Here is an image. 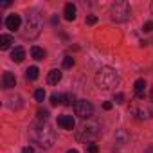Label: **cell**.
I'll list each match as a JSON object with an SVG mask.
<instances>
[{
  "label": "cell",
  "instance_id": "ba28073f",
  "mask_svg": "<svg viewBox=\"0 0 153 153\" xmlns=\"http://www.w3.org/2000/svg\"><path fill=\"white\" fill-rule=\"evenodd\" d=\"M58 126H61L63 130H74L76 128V121L72 115H59L58 117Z\"/></svg>",
  "mask_w": 153,
  "mask_h": 153
},
{
  "label": "cell",
  "instance_id": "277c9868",
  "mask_svg": "<svg viewBox=\"0 0 153 153\" xmlns=\"http://www.w3.org/2000/svg\"><path fill=\"white\" fill-rule=\"evenodd\" d=\"M110 16L114 22H126L130 20L131 16V7L128 2H124V0H117V2L112 4L110 7Z\"/></svg>",
  "mask_w": 153,
  "mask_h": 153
},
{
  "label": "cell",
  "instance_id": "5b68a950",
  "mask_svg": "<svg viewBox=\"0 0 153 153\" xmlns=\"http://www.w3.org/2000/svg\"><path fill=\"white\" fill-rule=\"evenodd\" d=\"M130 112L135 115V119L144 121V119L153 117V105L148 103L146 99H139V101H133V103H131Z\"/></svg>",
  "mask_w": 153,
  "mask_h": 153
},
{
  "label": "cell",
  "instance_id": "6da1fadb",
  "mask_svg": "<svg viewBox=\"0 0 153 153\" xmlns=\"http://www.w3.org/2000/svg\"><path fill=\"white\" fill-rule=\"evenodd\" d=\"M34 140L42 146V148H51L56 140V133L52 130V126L47 123V121H38L36 124H33V130H31Z\"/></svg>",
  "mask_w": 153,
  "mask_h": 153
},
{
  "label": "cell",
  "instance_id": "4fadbf2b",
  "mask_svg": "<svg viewBox=\"0 0 153 153\" xmlns=\"http://www.w3.org/2000/svg\"><path fill=\"white\" fill-rule=\"evenodd\" d=\"M11 59L16 61V63H22L25 59V49L24 47H15L13 52H11Z\"/></svg>",
  "mask_w": 153,
  "mask_h": 153
},
{
  "label": "cell",
  "instance_id": "d6a6232c",
  "mask_svg": "<svg viewBox=\"0 0 153 153\" xmlns=\"http://www.w3.org/2000/svg\"><path fill=\"white\" fill-rule=\"evenodd\" d=\"M144 153H153V148H148V149H146Z\"/></svg>",
  "mask_w": 153,
  "mask_h": 153
},
{
  "label": "cell",
  "instance_id": "4dcf8cb0",
  "mask_svg": "<svg viewBox=\"0 0 153 153\" xmlns=\"http://www.w3.org/2000/svg\"><path fill=\"white\" fill-rule=\"evenodd\" d=\"M51 24H52V25H58V24H59V18H58V16H52V18H51Z\"/></svg>",
  "mask_w": 153,
  "mask_h": 153
},
{
  "label": "cell",
  "instance_id": "1f68e13d",
  "mask_svg": "<svg viewBox=\"0 0 153 153\" xmlns=\"http://www.w3.org/2000/svg\"><path fill=\"white\" fill-rule=\"evenodd\" d=\"M67 153H79V151H78V149H68Z\"/></svg>",
  "mask_w": 153,
  "mask_h": 153
},
{
  "label": "cell",
  "instance_id": "8992f818",
  "mask_svg": "<svg viewBox=\"0 0 153 153\" xmlns=\"http://www.w3.org/2000/svg\"><path fill=\"white\" fill-rule=\"evenodd\" d=\"M99 124L96 123V121H87V123H83L81 126H79V130L76 131V137H78V140H92L94 137H97L99 135Z\"/></svg>",
  "mask_w": 153,
  "mask_h": 153
},
{
  "label": "cell",
  "instance_id": "7402d4cb",
  "mask_svg": "<svg viewBox=\"0 0 153 153\" xmlns=\"http://www.w3.org/2000/svg\"><path fill=\"white\" fill-rule=\"evenodd\" d=\"M51 105H52V106L61 105V94H52V96H51Z\"/></svg>",
  "mask_w": 153,
  "mask_h": 153
},
{
  "label": "cell",
  "instance_id": "603a6c76",
  "mask_svg": "<svg viewBox=\"0 0 153 153\" xmlns=\"http://www.w3.org/2000/svg\"><path fill=\"white\" fill-rule=\"evenodd\" d=\"M9 101H11V103H9V106H11V108H20V106H22L20 97H18V96H16V97H11Z\"/></svg>",
  "mask_w": 153,
  "mask_h": 153
},
{
  "label": "cell",
  "instance_id": "2e32d148",
  "mask_svg": "<svg viewBox=\"0 0 153 153\" xmlns=\"http://www.w3.org/2000/svg\"><path fill=\"white\" fill-rule=\"evenodd\" d=\"M11 45H13V38L9 34H2V36H0V49H2V51H7Z\"/></svg>",
  "mask_w": 153,
  "mask_h": 153
},
{
  "label": "cell",
  "instance_id": "7c38bea8",
  "mask_svg": "<svg viewBox=\"0 0 153 153\" xmlns=\"http://www.w3.org/2000/svg\"><path fill=\"white\" fill-rule=\"evenodd\" d=\"M63 15H65V20H67V22H72V20H76V6H74L72 2L65 4Z\"/></svg>",
  "mask_w": 153,
  "mask_h": 153
},
{
  "label": "cell",
  "instance_id": "52a82bcc",
  "mask_svg": "<svg viewBox=\"0 0 153 153\" xmlns=\"http://www.w3.org/2000/svg\"><path fill=\"white\" fill-rule=\"evenodd\" d=\"M74 112H76V115H78V117L88 121L94 115V106L88 101H78V103H76V106H74Z\"/></svg>",
  "mask_w": 153,
  "mask_h": 153
},
{
  "label": "cell",
  "instance_id": "5bb4252c",
  "mask_svg": "<svg viewBox=\"0 0 153 153\" xmlns=\"http://www.w3.org/2000/svg\"><path fill=\"white\" fill-rule=\"evenodd\" d=\"M128 140H130V135H128L126 130H117L115 131V144L117 146H124Z\"/></svg>",
  "mask_w": 153,
  "mask_h": 153
},
{
  "label": "cell",
  "instance_id": "8fae6325",
  "mask_svg": "<svg viewBox=\"0 0 153 153\" xmlns=\"http://www.w3.org/2000/svg\"><path fill=\"white\" fill-rule=\"evenodd\" d=\"M61 70H58V68H54V70H51L49 74H47V83L49 85H58L59 81H61Z\"/></svg>",
  "mask_w": 153,
  "mask_h": 153
},
{
  "label": "cell",
  "instance_id": "e0dca14e",
  "mask_svg": "<svg viewBox=\"0 0 153 153\" xmlns=\"http://www.w3.org/2000/svg\"><path fill=\"white\" fill-rule=\"evenodd\" d=\"M38 72H40V70H38V67H29V68L25 70V78H27V79H31V81H34V79H38V76H40Z\"/></svg>",
  "mask_w": 153,
  "mask_h": 153
},
{
  "label": "cell",
  "instance_id": "e575fe53",
  "mask_svg": "<svg viewBox=\"0 0 153 153\" xmlns=\"http://www.w3.org/2000/svg\"><path fill=\"white\" fill-rule=\"evenodd\" d=\"M151 13H153V2H151Z\"/></svg>",
  "mask_w": 153,
  "mask_h": 153
},
{
  "label": "cell",
  "instance_id": "9a60e30c",
  "mask_svg": "<svg viewBox=\"0 0 153 153\" xmlns=\"http://www.w3.org/2000/svg\"><path fill=\"white\" fill-rule=\"evenodd\" d=\"M144 87H146V81H144V79H137L135 85H133L135 96H137L139 99H144Z\"/></svg>",
  "mask_w": 153,
  "mask_h": 153
},
{
  "label": "cell",
  "instance_id": "83f0119b",
  "mask_svg": "<svg viewBox=\"0 0 153 153\" xmlns=\"http://www.w3.org/2000/svg\"><path fill=\"white\" fill-rule=\"evenodd\" d=\"M114 101H115V103H124V94H115Z\"/></svg>",
  "mask_w": 153,
  "mask_h": 153
},
{
  "label": "cell",
  "instance_id": "cb8c5ba5",
  "mask_svg": "<svg viewBox=\"0 0 153 153\" xmlns=\"http://www.w3.org/2000/svg\"><path fill=\"white\" fill-rule=\"evenodd\" d=\"M97 151H99L97 144H94V142H87V153H97Z\"/></svg>",
  "mask_w": 153,
  "mask_h": 153
},
{
  "label": "cell",
  "instance_id": "44dd1931",
  "mask_svg": "<svg viewBox=\"0 0 153 153\" xmlns=\"http://www.w3.org/2000/svg\"><path fill=\"white\" fill-rule=\"evenodd\" d=\"M74 67V58L72 56H65L63 58V68H72Z\"/></svg>",
  "mask_w": 153,
  "mask_h": 153
},
{
  "label": "cell",
  "instance_id": "9c48e42d",
  "mask_svg": "<svg viewBox=\"0 0 153 153\" xmlns=\"http://www.w3.org/2000/svg\"><path fill=\"white\" fill-rule=\"evenodd\" d=\"M4 24H6L7 29L16 31V29H20V25H22V18H20V15H9Z\"/></svg>",
  "mask_w": 153,
  "mask_h": 153
},
{
  "label": "cell",
  "instance_id": "484cf974",
  "mask_svg": "<svg viewBox=\"0 0 153 153\" xmlns=\"http://www.w3.org/2000/svg\"><path fill=\"white\" fill-rule=\"evenodd\" d=\"M87 24H88V25H96V24H97V16H96V15H88V16H87Z\"/></svg>",
  "mask_w": 153,
  "mask_h": 153
},
{
  "label": "cell",
  "instance_id": "d6986e66",
  "mask_svg": "<svg viewBox=\"0 0 153 153\" xmlns=\"http://www.w3.org/2000/svg\"><path fill=\"white\" fill-rule=\"evenodd\" d=\"M61 105H67V106L76 105V97L70 96V94H61Z\"/></svg>",
  "mask_w": 153,
  "mask_h": 153
},
{
  "label": "cell",
  "instance_id": "7a4b0ae2",
  "mask_svg": "<svg viewBox=\"0 0 153 153\" xmlns=\"http://www.w3.org/2000/svg\"><path fill=\"white\" fill-rule=\"evenodd\" d=\"M96 83L101 90H112L119 85V76L112 67H101L96 74Z\"/></svg>",
  "mask_w": 153,
  "mask_h": 153
},
{
  "label": "cell",
  "instance_id": "ffe728a7",
  "mask_svg": "<svg viewBox=\"0 0 153 153\" xmlns=\"http://www.w3.org/2000/svg\"><path fill=\"white\" fill-rule=\"evenodd\" d=\"M34 99H36L38 103H42V101L45 99V90H43V88H36V90H34Z\"/></svg>",
  "mask_w": 153,
  "mask_h": 153
},
{
  "label": "cell",
  "instance_id": "3957f363",
  "mask_svg": "<svg viewBox=\"0 0 153 153\" xmlns=\"http://www.w3.org/2000/svg\"><path fill=\"white\" fill-rule=\"evenodd\" d=\"M42 33V22H40V15L36 13H29L25 16V24H24V38H29V40H34L38 38Z\"/></svg>",
  "mask_w": 153,
  "mask_h": 153
},
{
  "label": "cell",
  "instance_id": "f1b7e54d",
  "mask_svg": "<svg viewBox=\"0 0 153 153\" xmlns=\"http://www.w3.org/2000/svg\"><path fill=\"white\" fill-rule=\"evenodd\" d=\"M22 153H34V149H33V146H25L22 149Z\"/></svg>",
  "mask_w": 153,
  "mask_h": 153
},
{
  "label": "cell",
  "instance_id": "f546056e",
  "mask_svg": "<svg viewBox=\"0 0 153 153\" xmlns=\"http://www.w3.org/2000/svg\"><path fill=\"white\" fill-rule=\"evenodd\" d=\"M112 106H114V105H112L110 101H106V103H103V108H105V110H112Z\"/></svg>",
  "mask_w": 153,
  "mask_h": 153
},
{
  "label": "cell",
  "instance_id": "30bf717a",
  "mask_svg": "<svg viewBox=\"0 0 153 153\" xmlns=\"http://www.w3.org/2000/svg\"><path fill=\"white\" fill-rule=\"evenodd\" d=\"M15 85H16L15 74H13V72H4V76H2V87H4L6 90H9V88H13Z\"/></svg>",
  "mask_w": 153,
  "mask_h": 153
},
{
  "label": "cell",
  "instance_id": "d4e9b609",
  "mask_svg": "<svg viewBox=\"0 0 153 153\" xmlns=\"http://www.w3.org/2000/svg\"><path fill=\"white\" fill-rule=\"evenodd\" d=\"M38 119L40 121H47L49 119V112L47 110H38Z\"/></svg>",
  "mask_w": 153,
  "mask_h": 153
},
{
  "label": "cell",
  "instance_id": "836d02e7",
  "mask_svg": "<svg viewBox=\"0 0 153 153\" xmlns=\"http://www.w3.org/2000/svg\"><path fill=\"white\" fill-rule=\"evenodd\" d=\"M149 96H151V99H153V87H151V92H149Z\"/></svg>",
  "mask_w": 153,
  "mask_h": 153
},
{
  "label": "cell",
  "instance_id": "4316f807",
  "mask_svg": "<svg viewBox=\"0 0 153 153\" xmlns=\"http://www.w3.org/2000/svg\"><path fill=\"white\" fill-rule=\"evenodd\" d=\"M142 29H144V33H151V31H153V22H146V24L142 25Z\"/></svg>",
  "mask_w": 153,
  "mask_h": 153
},
{
  "label": "cell",
  "instance_id": "ac0fdd59",
  "mask_svg": "<svg viewBox=\"0 0 153 153\" xmlns=\"http://www.w3.org/2000/svg\"><path fill=\"white\" fill-rule=\"evenodd\" d=\"M31 56L34 58V59H43L45 58V51L42 49V47H31Z\"/></svg>",
  "mask_w": 153,
  "mask_h": 153
}]
</instances>
